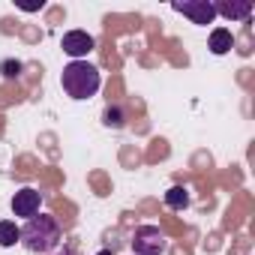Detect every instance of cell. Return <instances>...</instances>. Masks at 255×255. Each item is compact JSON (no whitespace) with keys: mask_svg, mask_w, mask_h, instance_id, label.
Masks as SVG:
<instances>
[{"mask_svg":"<svg viewBox=\"0 0 255 255\" xmlns=\"http://www.w3.org/2000/svg\"><path fill=\"white\" fill-rule=\"evenodd\" d=\"M60 240H63L60 222H57L51 213H36L33 219L24 222L18 243H21L27 252H33V255H48V252H54V249L60 246Z\"/></svg>","mask_w":255,"mask_h":255,"instance_id":"1","label":"cell"},{"mask_svg":"<svg viewBox=\"0 0 255 255\" xmlns=\"http://www.w3.org/2000/svg\"><path fill=\"white\" fill-rule=\"evenodd\" d=\"M60 84H63V93L69 99H90L99 93V84H102V75L93 63L87 60H72L63 66V75H60Z\"/></svg>","mask_w":255,"mask_h":255,"instance_id":"2","label":"cell"},{"mask_svg":"<svg viewBox=\"0 0 255 255\" xmlns=\"http://www.w3.org/2000/svg\"><path fill=\"white\" fill-rule=\"evenodd\" d=\"M168 249L165 234L159 225H138L132 234V255H162Z\"/></svg>","mask_w":255,"mask_h":255,"instance_id":"3","label":"cell"},{"mask_svg":"<svg viewBox=\"0 0 255 255\" xmlns=\"http://www.w3.org/2000/svg\"><path fill=\"white\" fill-rule=\"evenodd\" d=\"M171 9L174 12H180V15H186L192 24H213V18H216V9H213V3L210 0H174L171 3Z\"/></svg>","mask_w":255,"mask_h":255,"instance_id":"4","label":"cell"},{"mask_svg":"<svg viewBox=\"0 0 255 255\" xmlns=\"http://www.w3.org/2000/svg\"><path fill=\"white\" fill-rule=\"evenodd\" d=\"M93 36L87 33V30H66L63 33V39H60V48H63V54H69L72 60H81V57H87L90 51H93Z\"/></svg>","mask_w":255,"mask_h":255,"instance_id":"5","label":"cell"},{"mask_svg":"<svg viewBox=\"0 0 255 255\" xmlns=\"http://www.w3.org/2000/svg\"><path fill=\"white\" fill-rule=\"evenodd\" d=\"M39 204H42V192L33 186H24L12 195V213L21 219H33L39 213Z\"/></svg>","mask_w":255,"mask_h":255,"instance_id":"6","label":"cell"},{"mask_svg":"<svg viewBox=\"0 0 255 255\" xmlns=\"http://www.w3.org/2000/svg\"><path fill=\"white\" fill-rule=\"evenodd\" d=\"M213 9H216V15H222V18H228V21H246L249 15H252V0H219V3H213Z\"/></svg>","mask_w":255,"mask_h":255,"instance_id":"7","label":"cell"},{"mask_svg":"<svg viewBox=\"0 0 255 255\" xmlns=\"http://www.w3.org/2000/svg\"><path fill=\"white\" fill-rule=\"evenodd\" d=\"M231 45H234V36H231L228 27H216V30H210V39H207L210 54H216V57H219V54H228Z\"/></svg>","mask_w":255,"mask_h":255,"instance_id":"8","label":"cell"},{"mask_svg":"<svg viewBox=\"0 0 255 255\" xmlns=\"http://www.w3.org/2000/svg\"><path fill=\"white\" fill-rule=\"evenodd\" d=\"M18 240H21V228H18L12 219H0V246L9 249V246H15Z\"/></svg>","mask_w":255,"mask_h":255,"instance_id":"9","label":"cell"},{"mask_svg":"<svg viewBox=\"0 0 255 255\" xmlns=\"http://www.w3.org/2000/svg\"><path fill=\"white\" fill-rule=\"evenodd\" d=\"M126 120H129V117H126V108L123 105H108L105 114H102V123L111 126V129H123Z\"/></svg>","mask_w":255,"mask_h":255,"instance_id":"10","label":"cell"},{"mask_svg":"<svg viewBox=\"0 0 255 255\" xmlns=\"http://www.w3.org/2000/svg\"><path fill=\"white\" fill-rule=\"evenodd\" d=\"M165 204H168L171 210H186V207H189V192H186V186H171V189L165 192Z\"/></svg>","mask_w":255,"mask_h":255,"instance_id":"11","label":"cell"},{"mask_svg":"<svg viewBox=\"0 0 255 255\" xmlns=\"http://www.w3.org/2000/svg\"><path fill=\"white\" fill-rule=\"evenodd\" d=\"M0 75H3L6 81L18 78L21 75V60H3V63H0Z\"/></svg>","mask_w":255,"mask_h":255,"instance_id":"12","label":"cell"},{"mask_svg":"<svg viewBox=\"0 0 255 255\" xmlns=\"http://www.w3.org/2000/svg\"><path fill=\"white\" fill-rule=\"evenodd\" d=\"M96 255H114V252H111V249H102V252H96Z\"/></svg>","mask_w":255,"mask_h":255,"instance_id":"13","label":"cell"},{"mask_svg":"<svg viewBox=\"0 0 255 255\" xmlns=\"http://www.w3.org/2000/svg\"><path fill=\"white\" fill-rule=\"evenodd\" d=\"M54 255H72V252H69V249H63V252H54Z\"/></svg>","mask_w":255,"mask_h":255,"instance_id":"14","label":"cell"}]
</instances>
